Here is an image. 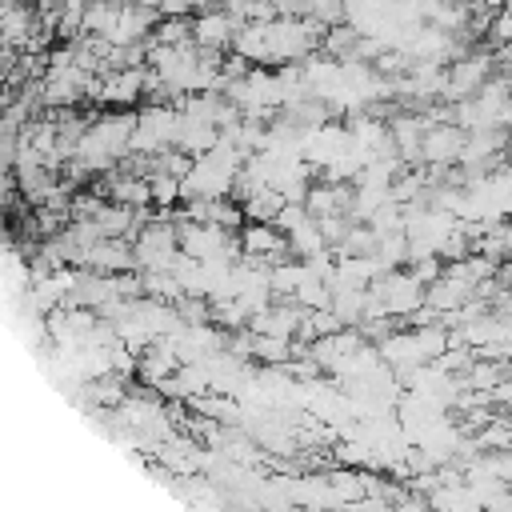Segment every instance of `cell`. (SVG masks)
Here are the masks:
<instances>
[{"instance_id": "2", "label": "cell", "mask_w": 512, "mask_h": 512, "mask_svg": "<svg viewBox=\"0 0 512 512\" xmlns=\"http://www.w3.org/2000/svg\"><path fill=\"white\" fill-rule=\"evenodd\" d=\"M136 88H140V72L132 68V72H116V76L108 80V88H104V92H108L112 100H132V96H136Z\"/></svg>"}, {"instance_id": "1", "label": "cell", "mask_w": 512, "mask_h": 512, "mask_svg": "<svg viewBox=\"0 0 512 512\" xmlns=\"http://www.w3.org/2000/svg\"><path fill=\"white\" fill-rule=\"evenodd\" d=\"M232 32H240V28H236V20H232L228 12H220V8L200 12V16L192 20V36H196L204 48H220V44H228Z\"/></svg>"}]
</instances>
